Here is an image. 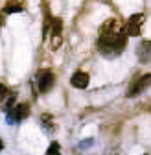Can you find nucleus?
<instances>
[{
  "label": "nucleus",
  "mask_w": 151,
  "mask_h": 155,
  "mask_svg": "<svg viewBox=\"0 0 151 155\" xmlns=\"http://www.w3.org/2000/svg\"><path fill=\"white\" fill-rule=\"evenodd\" d=\"M127 46V35L124 33V26L116 18H107L100 26V37H98V50L103 57L112 59L124 54Z\"/></svg>",
  "instance_id": "obj_1"
},
{
  "label": "nucleus",
  "mask_w": 151,
  "mask_h": 155,
  "mask_svg": "<svg viewBox=\"0 0 151 155\" xmlns=\"http://www.w3.org/2000/svg\"><path fill=\"white\" fill-rule=\"evenodd\" d=\"M44 35L50 39V48L57 50L63 45V18L61 17H46Z\"/></svg>",
  "instance_id": "obj_2"
},
{
  "label": "nucleus",
  "mask_w": 151,
  "mask_h": 155,
  "mask_svg": "<svg viewBox=\"0 0 151 155\" xmlns=\"http://www.w3.org/2000/svg\"><path fill=\"white\" fill-rule=\"evenodd\" d=\"M55 85V74L50 68H39L35 74V87L41 94H46L53 89Z\"/></svg>",
  "instance_id": "obj_3"
},
{
  "label": "nucleus",
  "mask_w": 151,
  "mask_h": 155,
  "mask_svg": "<svg viewBox=\"0 0 151 155\" xmlns=\"http://www.w3.org/2000/svg\"><path fill=\"white\" fill-rule=\"evenodd\" d=\"M146 17L144 13H133L127 21L124 22V33L127 37H138L142 33V26H144Z\"/></svg>",
  "instance_id": "obj_4"
},
{
  "label": "nucleus",
  "mask_w": 151,
  "mask_h": 155,
  "mask_svg": "<svg viewBox=\"0 0 151 155\" xmlns=\"http://www.w3.org/2000/svg\"><path fill=\"white\" fill-rule=\"evenodd\" d=\"M30 116V104H17L11 111L6 113V122L9 126H18Z\"/></svg>",
  "instance_id": "obj_5"
},
{
  "label": "nucleus",
  "mask_w": 151,
  "mask_h": 155,
  "mask_svg": "<svg viewBox=\"0 0 151 155\" xmlns=\"http://www.w3.org/2000/svg\"><path fill=\"white\" fill-rule=\"evenodd\" d=\"M147 87H151V72L137 76L135 80L131 81V87L127 91V98H137V96H140Z\"/></svg>",
  "instance_id": "obj_6"
},
{
  "label": "nucleus",
  "mask_w": 151,
  "mask_h": 155,
  "mask_svg": "<svg viewBox=\"0 0 151 155\" xmlns=\"http://www.w3.org/2000/svg\"><path fill=\"white\" fill-rule=\"evenodd\" d=\"M88 81H90V76L85 70H76L70 76V85L74 89H87L88 87Z\"/></svg>",
  "instance_id": "obj_7"
},
{
  "label": "nucleus",
  "mask_w": 151,
  "mask_h": 155,
  "mask_svg": "<svg viewBox=\"0 0 151 155\" xmlns=\"http://www.w3.org/2000/svg\"><path fill=\"white\" fill-rule=\"evenodd\" d=\"M137 55H138V59H140L142 63L151 61V41H142V43H138V46H137Z\"/></svg>",
  "instance_id": "obj_8"
},
{
  "label": "nucleus",
  "mask_w": 151,
  "mask_h": 155,
  "mask_svg": "<svg viewBox=\"0 0 151 155\" xmlns=\"http://www.w3.org/2000/svg\"><path fill=\"white\" fill-rule=\"evenodd\" d=\"M24 11V4L21 0H6V4L2 8L4 15H13V13H22Z\"/></svg>",
  "instance_id": "obj_9"
},
{
  "label": "nucleus",
  "mask_w": 151,
  "mask_h": 155,
  "mask_svg": "<svg viewBox=\"0 0 151 155\" xmlns=\"http://www.w3.org/2000/svg\"><path fill=\"white\" fill-rule=\"evenodd\" d=\"M46 155H61V146H59V142H55V140H53V142L48 146Z\"/></svg>",
  "instance_id": "obj_10"
},
{
  "label": "nucleus",
  "mask_w": 151,
  "mask_h": 155,
  "mask_svg": "<svg viewBox=\"0 0 151 155\" xmlns=\"http://www.w3.org/2000/svg\"><path fill=\"white\" fill-rule=\"evenodd\" d=\"M11 94H13V91H9L8 85L0 83V102H6V98H8V96H11Z\"/></svg>",
  "instance_id": "obj_11"
},
{
  "label": "nucleus",
  "mask_w": 151,
  "mask_h": 155,
  "mask_svg": "<svg viewBox=\"0 0 151 155\" xmlns=\"http://www.w3.org/2000/svg\"><path fill=\"white\" fill-rule=\"evenodd\" d=\"M87 146H92V139H87V142H79V148H87Z\"/></svg>",
  "instance_id": "obj_12"
},
{
  "label": "nucleus",
  "mask_w": 151,
  "mask_h": 155,
  "mask_svg": "<svg viewBox=\"0 0 151 155\" xmlns=\"http://www.w3.org/2000/svg\"><path fill=\"white\" fill-rule=\"evenodd\" d=\"M4 22H6V15H4V13H0V28L4 26Z\"/></svg>",
  "instance_id": "obj_13"
},
{
  "label": "nucleus",
  "mask_w": 151,
  "mask_h": 155,
  "mask_svg": "<svg viewBox=\"0 0 151 155\" xmlns=\"http://www.w3.org/2000/svg\"><path fill=\"white\" fill-rule=\"evenodd\" d=\"M4 150V142H2V139H0V151Z\"/></svg>",
  "instance_id": "obj_14"
}]
</instances>
